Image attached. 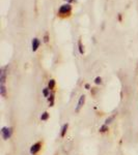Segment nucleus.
I'll return each instance as SVG.
<instances>
[{"instance_id":"obj_1","label":"nucleus","mask_w":138,"mask_h":155,"mask_svg":"<svg viewBox=\"0 0 138 155\" xmlns=\"http://www.w3.org/2000/svg\"><path fill=\"white\" fill-rule=\"evenodd\" d=\"M1 132H2V137H4V140H7L12 136V129L9 128V127H3Z\"/></svg>"},{"instance_id":"obj_2","label":"nucleus","mask_w":138,"mask_h":155,"mask_svg":"<svg viewBox=\"0 0 138 155\" xmlns=\"http://www.w3.org/2000/svg\"><path fill=\"white\" fill-rule=\"evenodd\" d=\"M71 11V5L70 4H64L59 8V14H67Z\"/></svg>"},{"instance_id":"obj_3","label":"nucleus","mask_w":138,"mask_h":155,"mask_svg":"<svg viewBox=\"0 0 138 155\" xmlns=\"http://www.w3.org/2000/svg\"><path fill=\"white\" fill-rule=\"evenodd\" d=\"M40 149H41V144H40V143L34 144L33 146L30 148V153H31V154H36V153H37V152L40 151Z\"/></svg>"},{"instance_id":"obj_4","label":"nucleus","mask_w":138,"mask_h":155,"mask_svg":"<svg viewBox=\"0 0 138 155\" xmlns=\"http://www.w3.org/2000/svg\"><path fill=\"white\" fill-rule=\"evenodd\" d=\"M84 101H85V96L84 95L80 96L79 101H78V106H77V107H76V112H79L80 111V109H81V107H83Z\"/></svg>"},{"instance_id":"obj_5","label":"nucleus","mask_w":138,"mask_h":155,"mask_svg":"<svg viewBox=\"0 0 138 155\" xmlns=\"http://www.w3.org/2000/svg\"><path fill=\"white\" fill-rule=\"evenodd\" d=\"M40 46V41L37 38H33L32 41V51H36Z\"/></svg>"},{"instance_id":"obj_6","label":"nucleus","mask_w":138,"mask_h":155,"mask_svg":"<svg viewBox=\"0 0 138 155\" xmlns=\"http://www.w3.org/2000/svg\"><path fill=\"white\" fill-rule=\"evenodd\" d=\"M67 129V124H66V125H64V127H62V131H61V137H64V134H66V131Z\"/></svg>"},{"instance_id":"obj_7","label":"nucleus","mask_w":138,"mask_h":155,"mask_svg":"<svg viewBox=\"0 0 138 155\" xmlns=\"http://www.w3.org/2000/svg\"><path fill=\"white\" fill-rule=\"evenodd\" d=\"M54 85H55V82H54V80H51V81L49 82V89H53Z\"/></svg>"},{"instance_id":"obj_8","label":"nucleus","mask_w":138,"mask_h":155,"mask_svg":"<svg viewBox=\"0 0 138 155\" xmlns=\"http://www.w3.org/2000/svg\"><path fill=\"white\" fill-rule=\"evenodd\" d=\"M48 117H49L48 113H44V114H43L42 116H41V119H42V120H47V119H48Z\"/></svg>"},{"instance_id":"obj_9","label":"nucleus","mask_w":138,"mask_h":155,"mask_svg":"<svg viewBox=\"0 0 138 155\" xmlns=\"http://www.w3.org/2000/svg\"><path fill=\"white\" fill-rule=\"evenodd\" d=\"M113 119H114V116L110 117V118H108V119L106 120V122H105V124H106V125H107V124H109L110 122H111V121H112V120H113Z\"/></svg>"},{"instance_id":"obj_10","label":"nucleus","mask_w":138,"mask_h":155,"mask_svg":"<svg viewBox=\"0 0 138 155\" xmlns=\"http://www.w3.org/2000/svg\"><path fill=\"white\" fill-rule=\"evenodd\" d=\"M107 129H108V128H107V126H106V125H104V126H102V127H101L100 131H101V132H105V131L107 130Z\"/></svg>"},{"instance_id":"obj_11","label":"nucleus","mask_w":138,"mask_h":155,"mask_svg":"<svg viewBox=\"0 0 138 155\" xmlns=\"http://www.w3.org/2000/svg\"><path fill=\"white\" fill-rule=\"evenodd\" d=\"M49 90H50V89H47V88H46V89H44V91H43V92H44V95H45V96H48V95H49Z\"/></svg>"},{"instance_id":"obj_12","label":"nucleus","mask_w":138,"mask_h":155,"mask_svg":"<svg viewBox=\"0 0 138 155\" xmlns=\"http://www.w3.org/2000/svg\"><path fill=\"white\" fill-rule=\"evenodd\" d=\"M79 51L81 54H83V49H82V45H81V41H79Z\"/></svg>"},{"instance_id":"obj_13","label":"nucleus","mask_w":138,"mask_h":155,"mask_svg":"<svg viewBox=\"0 0 138 155\" xmlns=\"http://www.w3.org/2000/svg\"><path fill=\"white\" fill-rule=\"evenodd\" d=\"M96 84H101V82H102V79L101 78H96Z\"/></svg>"},{"instance_id":"obj_14","label":"nucleus","mask_w":138,"mask_h":155,"mask_svg":"<svg viewBox=\"0 0 138 155\" xmlns=\"http://www.w3.org/2000/svg\"><path fill=\"white\" fill-rule=\"evenodd\" d=\"M85 88H86V89H89V85H88V84L85 85Z\"/></svg>"},{"instance_id":"obj_15","label":"nucleus","mask_w":138,"mask_h":155,"mask_svg":"<svg viewBox=\"0 0 138 155\" xmlns=\"http://www.w3.org/2000/svg\"><path fill=\"white\" fill-rule=\"evenodd\" d=\"M67 1H70V2H71V1H73V0H67Z\"/></svg>"}]
</instances>
